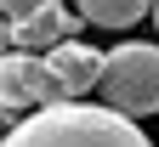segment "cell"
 <instances>
[{
  "mask_svg": "<svg viewBox=\"0 0 159 147\" xmlns=\"http://www.w3.org/2000/svg\"><path fill=\"white\" fill-rule=\"evenodd\" d=\"M46 68L57 74V85L68 91V102H85L97 91V79H102V51H91L85 40H63V45L46 57Z\"/></svg>",
  "mask_w": 159,
  "mask_h": 147,
  "instance_id": "5b68a950",
  "label": "cell"
},
{
  "mask_svg": "<svg viewBox=\"0 0 159 147\" xmlns=\"http://www.w3.org/2000/svg\"><path fill=\"white\" fill-rule=\"evenodd\" d=\"M0 141H6V130H0Z\"/></svg>",
  "mask_w": 159,
  "mask_h": 147,
  "instance_id": "9c48e42d",
  "label": "cell"
},
{
  "mask_svg": "<svg viewBox=\"0 0 159 147\" xmlns=\"http://www.w3.org/2000/svg\"><path fill=\"white\" fill-rule=\"evenodd\" d=\"M0 57H11V28H6V17H0Z\"/></svg>",
  "mask_w": 159,
  "mask_h": 147,
  "instance_id": "52a82bcc",
  "label": "cell"
},
{
  "mask_svg": "<svg viewBox=\"0 0 159 147\" xmlns=\"http://www.w3.org/2000/svg\"><path fill=\"white\" fill-rule=\"evenodd\" d=\"M102 108L119 119L159 113V40H119L102 51V79H97Z\"/></svg>",
  "mask_w": 159,
  "mask_h": 147,
  "instance_id": "7a4b0ae2",
  "label": "cell"
},
{
  "mask_svg": "<svg viewBox=\"0 0 159 147\" xmlns=\"http://www.w3.org/2000/svg\"><path fill=\"white\" fill-rule=\"evenodd\" d=\"M68 91L57 85V74L46 68V57H0V113L23 119V113H40V108H63Z\"/></svg>",
  "mask_w": 159,
  "mask_h": 147,
  "instance_id": "277c9868",
  "label": "cell"
},
{
  "mask_svg": "<svg viewBox=\"0 0 159 147\" xmlns=\"http://www.w3.org/2000/svg\"><path fill=\"white\" fill-rule=\"evenodd\" d=\"M153 28H159V6H153Z\"/></svg>",
  "mask_w": 159,
  "mask_h": 147,
  "instance_id": "ba28073f",
  "label": "cell"
},
{
  "mask_svg": "<svg viewBox=\"0 0 159 147\" xmlns=\"http://www.w3.org/2000/svg\"><path fill=\"white\" fill-rule=\"evenodd\" d=\"M0 17L11 28V51H23V57H51L63 40L80 34L74 6H57V0H40V6L34 0H6Z\"/></svg>",
  "mask_w": 159,
  "mask_h": 147,
  "instance_id": "3957f363",
  "label": "cell"
},
{
  "mask_svg": "<svg viewBox=\"0 0 159 147\" xmlns=\"http://www.w3.org/2000/svg\"><path fill=\"white\" fill-rule=\"evenodd\" d=\"M0 147H153L142 124L108 113L102 102H63V108H40L17 130H6Z\"/></svg>",
  "mask_w": 159,
  "mask_h": 147,
  "instance_id": "6da1fadb",
  "label": "cell"
},
{
  "mask_svg": "<svg viewBox=\"0 0 159 147\" xmlns=\"http://www.w3.org/2000/svg\"><path fill=\"white\" fill-rule=\"evenodd\" d=\"M74 17L91 23V28H131L142 17H153V6H142V0H80Z\"/></svg>",
  "mask_w": 159,
  "mask_h": 147,
  "instance_id": "8992f818",
  "label": "cell"
}]
</instances>
